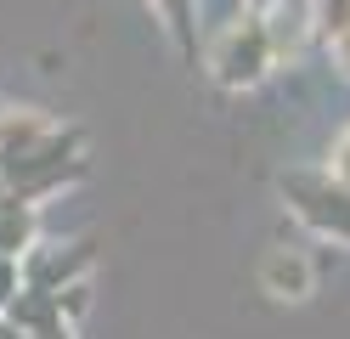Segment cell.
I'll use <instances>...</instances> for the list:
<instances>
[{
    "instance_id": "10",
    "label": "cell",
    "mask_w": 350,
    "mask_h": 339,
    "mask_svg": "<svg viewBox=\"0 0 350 339\" xmlns=\"http://www.w3.org/2000/svg\"><path fill=\"white\" fill-rule=\"evenodd\" d=\"M311 23H317V40H339L350 34V0H311Z\"/></svg>"
},
{
    "instance_id": "9",
    "label": "cell",
    "mask_w": 350,
    "mask_h": 339,
    "mask_svg": "<svg viewBox=\"0 0 350 339\" xmlns=\"http://www.w3.org/2000/svg\"><path fill=\"white\" fill-rule=\"evenodd\" d=\"M147 6L164 17V29H170L175 45H181V57L198 62V0H147Z\"/></svg>"
},
{
    "instance_id": "5",
    "label": "cell",
    "mask_w": 350,
    "mask_h": 339,
    "mask_svg": "<svg viewBox=\"0 0 350 339\" xmlns=\"http://www.w3.org/2000/svg\"><path fill=\"white\" fill-rule=\"evenodd\" d=\"M260 288L271 294V300H311V288H317V271L311 260L299 255V249H271L266 260H260Z\"/></svg>"
},
{
    "instance_id": "13",
    "label": "cell",
    "mask_w": 350,
    "mask_h": 339,
    "mask_svg": "<svg viewBox=\"0 0 350 339\" xmlns=\"http://www.w3.org/2000/svg\"><path fill=\"white\" fill-rule=\"evenodd\" d=\"M322 170L334 175V181H345V187H350V130L339 136L334 147H327V164H322Z\"/></svg>"
},
{
    "instance_id": "1",
    "label": "cell",
    "mask_w": 350,
    "mask_h": 339,
    "mask_svg": "<svg viewBox=\"0 0 350 339\" xmlns=\"http://www.w3.org/2000/svg\"><path fill=\"white\" fill-rule=\"evenodd\" d=\"M204 68H209V79L221 90H254L277 68L266 12H237L226 29H215V40L204 45Z\"/></svg>"
},
{
    "instance_id": "4",
    "label": "cell",
    "mask_w": 350,
    "mask_h": 339,
    "mask_svg": "<svg viewBox=\"0 0 350 339\" xmlns=\"http://www.w3.org/2000/svg\"><path fill=\"white\" fill-rule=\"evenodd\" d=\"M91 271H96V243L91 238H79V243H34L23 255V283L46 288V294L91 277Z\"/></svg>"
},
{
    "instance_id": "12",
    "label": "cell",
    "mask_w": 350,
    "mask_h": 339,
    "mask_svg": "<svg viewBox=\"0 0 350 339\" xmlns=\"http://www.w3.org/2000/svg\"><path fill=\"white\" fill-rule=\"evenodd\" d=\"M17 294H23V260H17V255H0V311H6Z\"/></svg>"
},
{
    "instance_id": "16",
    "label": "cell",
    "mask_w": 350,
    "mask_h": 339,
    "mask_svg": "<svg viewBox=\"0 0 350 339\" xmlns=\"http://www.w3.org/2000/svg\"><path fill=\"white\" fill-rule=\"evenodd\" d=\"M277 0H243V12H271Z\"/></svg>"
},
{
    "instance_id": "8",
    "label": "cell",
    "mask_w": 350,
    "mask_h": 339,
    "mask_svg": "<svg viewBox=\"0 0 350 339\" xmlns=\"http://www.w3.org/2000/svg\"><path fill=\"white\" fill-rule=\"evenodd\" d=\"M51 130L57 125H51L46 108H6V113H0V153H6V164H12V158H23L29 147H40Z\"/></svg>"
},
{
    "instance_id": "2",
    "label": "cell",
    "mask_w": 350,
    "mask_h": 339,
    "mask_svg": "<svg viewBox=\"0 0 350 339\" xmlns=\"http://www.w3.org/2000/svg\"><path fill=\"white\" fill-rule=\"evenodd\" d=\"M85 170H91V164H85V136L74 125H62L40 147H29L23 158H12V164H6V192L29 198V203H46L62 187L85 181Z\"/></svg>"
},
{
    "instance_id": "15",
    "label": "cell",
    "mask_w": 350,
    "mask_h": 339,
    "mask_svg": "<svg viewBox=\"0 0 350 339\" xmlns=\"http://www.w3.org/2000/svg\"><path fill=\"white\" fill-rule=\"evenodd\" d=\"M0 339H34V334H29V328H17L12 316H0Z\"/></svg>"
},
{
    "instance_id": "11",
    "label": "cell",
    "mask_w": 350,
    "mask_h": 339,
    "mask_svg": "<svg viewBox=\"0 0 350 339\" xmlns=\"http://www.w3.org/2000/svg\"><path fill=\"white\" fill-rule=\"evenodd\" d=\"M57 305H62V316H68V323H79V316L91 311V277H79V283H68V288H57Z\"/></svg>"
},
{
    "instance_id": "6",
    "label": "cell",
    "mask_w": 350,
    "mask_h": 339,
    "mask_svg": "<svg viewBox=\"0 0 350 339\" xmlns=\"http://www.w3.org/2000/svg\"><path fill=\"white\" fill-rule=\"evenodd\" d=\"M266 29H271V45H277V62H294L305 51V40H317L311 0H277L266 12Z\"/></svg>"
},
{
    "instance_id": "14",
    "label": "cell",
    "mask_w": 350,
    "mask_h": 339,
    "mask_svg": "<svg viewBox=\"0 0 350 339\" xmlns=\"http://www.w3.org/2000/svg\"><path fill=\"white\" fill-rule=\"evenodd\" d=\"M327 57H334V68H339V79H350V34H339V40H327Z\"/></svg>"
},
{
    "instance_id": "17",
    "label": "cell",
    "mask_w": 350,
    "mask_h": 339,
    "mask_svg": "<svg viewBox=\"0 0 350 339\" xmlns=\"http://www.w3.org/2000/svg\"><path fill=\"white\" fill-rule=\"evenodd\" d=\"M0 192H6V153H0Z\"/></svg>"
},
{
    "instance_id": "3",
    "label": "cell",
    "mask_w": 350,
    "mask_h": 339,
    "mask_svg": "<svg viewBox=\"0 0 350 339\" xmlns=\"http://www.w3.org/2000/svg\"><path fill=\"white\" fill-rule=\"evenodd\" d=\"M277 192L288 198L294 221H305L317 238L350 243V187L345 181H334L327 170H288L277 181Z\"/></svg>"
},
{
    "instance_id": "7",
    "label": "cell",
    "mask_w": 350,
    "mask_h": 339,
    "mask_svg": "<svg viewBox=\"0 0 350 339\" xmlns=\"http://www.w3.org/2000/svg\"><path fill=\"white\" fill-rule=\"evenodd\" d=\"M34 243H46L40 238V203L17 198V192H0V255L23 260Z\"/></svg>"
}]
</instances>
